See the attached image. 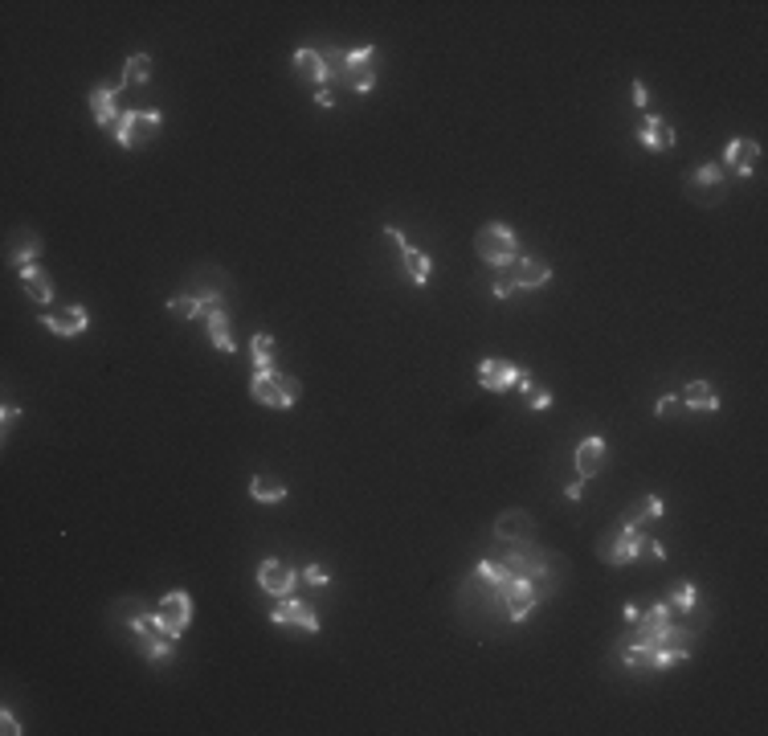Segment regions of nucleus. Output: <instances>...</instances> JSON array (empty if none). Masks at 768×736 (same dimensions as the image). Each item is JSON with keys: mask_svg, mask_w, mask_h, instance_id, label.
Returning <instances> with one entry per match:
<instances>
[{"mask_svg": "<svg viewBox=\"0 0 768 736\" xmlns=\"http://www.w3.org/2000/svg\"><path fill=\"white\" fill-rule=\"evenodd\" d=\"M270 618L279 622V626H295V630H303V634H319V618H315V610H311L307 601H298L295 593H290V598H279V606L270 610Z\"/></svg>", "mask_w": 768, "mask_h": 736, "instance_id": "1a4fd4ad", "label": "nucleus"}, {"mask_svg": "<svg viewBox=\"0 0 768 736\" xmlns=\"http://www.w3.org/2000/svg\"><path fill=\"white\" fill-rule=\"evenodd\" d=\"M17 417H21V409H17V406H4V434L13 430V422H17Z\"/></svg>", "mask_w": 768, "mask_h": 736, "instance_id": "4c0bfd02", "label": "nucleus"}, {"mask_svg": "<svg viewBox=\"0 0 768 736\" xmlns=\"http://www.w3.org/2000/svg\"><path fill=\"white\" fill-rule=\"evenodd\" d=\"M679 409H682V397H674V393L658 397V417H663V422H671V417L679 414Z\"/></svg>", "mask_w": 768, "mask_h": 736, "instance_id": "473e14b6", "label": "nucleus"}, {"mask_svg": "<svg viewBox=\"0 0 768 736\" xmlns=\"http://www.w3.org/2000/svg\"><path fill=\"white\" fill-rule=\"evenodd\" d=\"M168 311H172L176 320H196V315H205L201 295H176V299L168 303Z\"/></svg>", "mask_w": 768, "mask_h": 736, "instance_id": "c756f323", "label": "nucleus"}, {"mask_svg": "<svg viewBox=\"0 0 768 736\" xmlns=\"http://www.w3.org/2000/svg\"><path fill=\"white\" fill-rule=\"evenodd\" d=\"M160 111H123L115 123V144L119 147H144L160 136Z\"/></svg>", "mask_w": 768, "mask_h": 736, "instance_id": "423d86ee", "label": "nucleus"}, {"mask_svg": "<svg viewBox=\"0 0 768 736\" xmlns=\"http://www.w3.org/2000/svg\"><path fill=\"white\" fill-rule=\"evenodd\" d=\"M127 630H131L135 647H139V655H144L147 663H163V659H172V650H176V634H168V630L160 626V618H155V614H135V618L127 622Z\"/></svg>", "mask_w": 768, "mask_h": 736, "instance_id": "20e7f679", "label": "nucleus"}, {"mask_svg": "<svg viewBox=\"0 0 768 736\" xmlns=\"http://www.w3.org/2000/svg\"><path fill=\"white\" fill-rule=\"evenodd\" d=\"M0 724H4V736H17V732H21V724H17V716H13L9 707H4V712H0Z\"/></svg>", "mask_w": 768, "mask_h": 736, "instance_id": "c9c22d12", "label": "nucleus"}, {"mask_svg": "<svg viewBox=\"0 0 768 736\" xmlns=\"http://www.w3.org/2000/svg\"><path fill=\"white\" fill-rule=\"evenodd\" d=\"M580 495H585V479H580V483H572V487H568V499H572V504H580Z\"/></svg>", "mask_w": 768, "mask_h": 736, "instance_id": "58836bf2", "label": "nucleus"}, {"mask_svg": "<svg viewBox=\"0 0 768 736\" xmlns=\"http://www.w3.org/2000/svg\"><path fill=\"white\" fill-rule=\"evenodd\" d=\"M401 254H405V279L413 282V287H425V282H430V274H433V262L425 258L417 246H405Z\"/></svg>", "mask_w": 768, "mask_h": 736, "instance_id": "393cba45", "label": "nucleus"}, {"mask_svg": "<svg viewBox=\"0 0 768 736\" xmlns=\"http://www.w3.org/2000/svg\"><path fill=\"white\" fill-rule=\"evenodd\" d=\"M687 193H691L695 201H715V197H723V168L720 164L695 168V176L687 180Z\"/></svg>", "mask_w": 768, "mask_h": 736, "instance_id": "2eb2a0df", "label": "nucleus"}, {"mask_svg": "<svg viewBox=\"0 0 768 736\" xmlns=\"http://www.w3.org/2000/svg\"><path fill=\"white\" fill-rule=\"evenodd\" d=\"M315 107H336V95H331V87H315Z\"/></svg>", "mask_w": 768, "mask_h": 736, "instance_id": "f704fd0d", "label": "nucleus"}, {"mask_svg": "<svg viewBox=\"0 0 768 736\" xmlns=\"http://www.w3.org/2000/svg\"><path fill=\"white\" fill-rule=\"evenodd\" d=\"M209 344L217 352H238V344H233V336H230V320H225V311H213L209 315Z\"/></svg>", "mask_w": 768, "mask_h": 736, "instance_id": "a878e982", "label": "nucleus"}, {"mask_svg": "<svg viewBox=\"0 0 768 736\" xmlns=\"http://www.w3.org/2000/svg\"><path fill=\"white\" fill-rule=\"evenodd\" d=\"M547 279H552V266L544 258H519L515 271H511V282H515L519 291H539Z\"/></svg>", "mask_w": 768, "mask_h": 736, "instance_id": "dca6fc26", "label": "nucleus"}, {"mask_svg": "<svg viewBox=\"0 0 768 736\" xmlns=\"http://www.w3.org/2000/svg\"><path fill=\"white\" fill-rule=\"evenodd\" d=\"M490 291L499 295V299H507V295L515 291V282H511V271H507V274H499V279H495V287H490Z\"/></svg>", "mask_w": 768, "mask_h": 736, "instance_id": "72a5a7b5", "label": "nucleus"}, {"mask_svg": "<svg viewBox=\"0 0 768 736\" xmlns=\"http://www.w3.org/2000/svg\"><path fill=\"white\" fill-rule=\"evenodd\" d=\"M41 323H46L54 336H62V339H70V336H82V331L90 328V315H87V307H58V311H41Z\"/></svg>", "mask_w": 768, "mask_h": 736, "instance_id": "f8f14e48", "label": "nucleus"}, {"mask_svg": "<svg viewBox=\"0 0 768 736\" xmlns=\"http://www.w3.org/2000/svg\"><path fill=\"white\" fill-rule=\"evenodd\" d=\"M720 168H728V172H739V176H752L760 168V144L756 139H731L728 144V152H723V164Z\"/></svg>", "mask_w": 768, "mask_h": 736, "instance_id": "ddd939ff", "label": "nucleus"}, {"mask_svg": "<svg viewBox=\"0 0 768 736\" xmlns=\"http://www.w3.org/2000/svg\"><path fill=\"white\" fill-rule=\"evenodd\" d=\"M474 250H479V258L487 262V266H515V262L523 258V254H519V238L499 222L482 225L479 238H474Z\"/></svg>", "mask_w": 768, "mask_h": 736, "instance_id": "39448f33", "label": "nucleus"}, {"mask_svg": "<svg viewBox=\"0 0 768 736\" xmlns=\"http://www.w3.org/2000/svg\"><path fill=\"white\" fill-rule=\"evenodd\" d=\"M303 581H307V585H315V590H323V585L331 581V573H327L323 565H307V569H303Z\"/></svg>", "mask_w": 768, "mask_h": 736, "instance_id": "2f4dec72", "label": "nucleus"}, {"mask_svg": "<svg viewBox=\"0 0 768 736\" xmlns=\"http://www.w3.org/2000/svg\"><path fill=\"white\" fill-rule=\"evenodd\" d=\"M258 585L270 593V598H290L298 585V573L290 569L287 561H279V556H266V561L258 565Z\"/></svg>", "mask_w": 768, "mask_h": 736, "instance_id": "0eeeda50", "label": "nucleus"}, {"mask_svg": "<svg viewBox=\"0 0 768 736\" xmlns=\"http://www.w3.org/2000/svg\"><path fill=\"white\" fill-rule=\"evenodd\" d=\"M123 78H119V82H111V87H95L87 95V107H90V115H95V123H103V127H115L119 123V115H123V111H119V95H123Z\"/></svg>", "mask_w": 768, "mask_h": 736, "instance_id": "9d476101", "label": "nucleus"}, {"mask_svg": "<svg viewBox=\"0 0 768 736\" xmlns=\"http://www.w3.org/2000/svg\"><path fill=\"white\" fill-rule=\"evenodd\" d=\"M638 144L650 147V152H671V147H674V127L666 123V119L646 115L642 127H638Z\"/></svg>", "mask_w": 768, "mask_h": 736, "instance_id": "f3484780", "label": "nucleus"}, {"mask_svg": "<svg viewBox=\"0 0 768 736\" xmlns=\"http://www.w3.org/2000/svg\"><path fill=\"white\" fill-rule=\"evenodd\" d=\"M519 389L528 393V406H531V409H552V393H544V389H536L528 377L519 381Z\"/></svg>", "mask_w": 768, "mask_h": 736, "instance_id": "7c9ffc66", "label": "nucleus"}, {"mask_svg": "<svg viewBox=\"0 0 768 736\" xmlns=\"http://www.w3.org/2000/svg\"><path fill=\"white\" fill-rule=\"evenodd\" d=\"M21 287H25V295H29L33 303H49V299H54V287H49L46 271H41L38 262H33V266H21Z\"/></svg>", "mask_w": 768, "mask_h": 736, "instance_id": "5701e85b", "label": "nucleus"}, {"mask_svg": "<svg viewBox=\"0 0 768 736\" xmlns=\"http://www.w3.org/2000/svg\"><path fill=\"white\" fill-rule=\"evenodd\" d=\"M695 598H699V590H695L691 581H682V585H671V598H666V606L679 614H691L695 610Z\"/></svg>", "mask_w": 768, "mask_h": 736, "instance_id": "c85d7f7f", "label": "nucleus"}, {"mask_svg": "<svg viewBox=\"0 0 768 736\" xmlns=\"http://www.w3.org/2000/svg\"><path fill=\"white\" fill-rule=\"evenodd\" d=\"M250 352H254V368H274V336L270 331H258L254 336V344H250Z\"/></svg>", "mask_w": 768, "mask_h": 736, "instance_id": "cd10ccee", "label": "nucleus"}, {"mask_svg": "<svg viewBox=\"0 0 768 736\" xmlns=\"http://www.w3.org/2000/svg\"><path fill=\"white\" fill-rule=\"evenodd\" d=\"M155 618H160V626L168 630V634L180 639L184 630H188V622H192V598L184 590H172L160 606H155Z\"/></svg>", "mask_w": 768, "mask_h": 736, "instance_id": "6e6552de", "label": "nucleus"}, {"mask_svg": "<svg viewBox=\"0 0 768 736\" xmlns=\"http://www.w3.org/2000/svg\"><path fill=\"white\" fill-rule=\"evenodd\" d=\"M682 406L695 409V414H715V409H720V393H715L707 381H691L687 393H682Z\"/></svg>", "mask_w": 768, "mask_h": 736, "instance_id": "4be33fe9", "label": "nucleus"}, {"mask_svg": "<svg viewBox=\"0 0 768 736\" xmlns=\"http://www.w3.org/2000/svg\"><path fill=\"white\" fill-rule=\"evenodd\" d=\"M250 393H254V401H262V406H270V409H290L298 397H303V385H298V377H290V372L262 368V372H254Z\"/></svg>", "mask_w": 768, "mask_h": 736, "instance_id": "7ed1b4c3", "label": "nucleus"}, {"mask_svg": "<svg viewBox=\"0 0 768 736\" xmlns=\"http://www.w3.org/2000/svg\"><path fill=\"white\" fill-rule=\"evenodd\" d=\"M634 103H638L642 111L650 107V90H646V82H634Z\"/></svg>", "mask_w": 768, "mask_h": 736, "instance_id": "e433bc0d", "label": "nucleus"}, {"mask_svg": "<svg viewBox=\"0 0 768 736\" xmlns=\"http://www.w3.org/2000/svg\"><path fill=\"white\" fill-rule=\"evenodd\" d=\"M622 663L630 671H642V667H679V663L691 659V630L674 622V610L671 606H650L646 614H638L634 622V639H625L617 647Z\"/></svg>", "mask_w": 768, "mask_h": 736, "instance_id": "f257e3e1", "label": "nucleus"}, {"mask_svg": "<svg viewBox=\"0 0 768 736\" xmlns=\"http://www.w3.org/2000/svg\"><path fill=\"white\" fill-rule=\"evenodd\" d=\"M597 552H601V561L605 565H614V569H622V565H630V561H638V556H658L663 561L666 552H663V544L658 540H650V532H634V528H622L617 523L614 532H605L601 536V544H597Z\"/></svg>", "mask_w": 768, "mask_h": 736, "instance_id": "f03ea898", "label": "nucleus"}, {"mask_svg": "<svg viewBox=\"0 0 768 736\" xmlns=\"http://www.w3.org/2000/svg\"><path fill=\"white\" fill-rule=\"evenodd\" d=\"M147 78H152V58H147V54H131L127 66H123V82L127 87H144Z\"/></svg>", "mask_w": 768, "mask_h": 736, "instance_id": "bb28decb", "label": "nucleus"}, {"mask_svg": "<svg viewBox=\"0 0 768 736\" xmlns=\"http://www.w3.org/2000/svg\"><path fill=\"white\" fill-rule=\"evenodd\" d=\"M41 254V238L33 230H21V233H13V242H9V250H4V258L13 262V266H33V258Z\"/></svg>", "mask_w": 768, "mask_h": 736, "instance_id": "6ab92c4d", "label": "nucleus"}, {"mask_svg": "<svg viewBox=\"0 0 768 736\" xmlns=\"http://www.w3.org/2000/svg\"><path fill=\"white\" fill-rule=\"evenodd\" d=\"M531 532H536V520H531L528 512H503L499 520H495V536L499 540H531Z\"/></svg>", "mask_w": 768, "mask_h": 736, "instance_id": "a211bd4d", "label": "nucleus"}, {"mask_svg": "<svg viewBox=\"0 0 768 736\" xmlns=\"http://www.w3.org/2000/svg\"><path fill=\"white\" fill-rule=\"evenodd\" d=\"M519 381H523V368L511 364V360H482L479 364V385L487 389V393H507V389H515Z\"/></svg>", "mask_w": 768, "mask_h": 736, "instance_id": "9b49d317", "label": "nucleus"}, {"mask_svg": "<svg viewBox=\"0 0 768 736\" xmlns=\"http://www.w3.org/2000/svg\"><path fill=\"white\" fill-rule=\"evenodd\" d=\"M250 499H258V504H282L287 499V483L274 475H254L250 479Z\"/></svg>", "mask_w": 768, "mask_h": 736, "instance_id": "b1692460", "label": "nucleus"}, {"mask_svg": "<svg viewBox=\"0 0 768 736\" xmlns=\"http://www.w3.org/2000/svg\"><path fill=\"white\" fill-rule=\"evenodd\" d=\"M605 455H609V446L605 438H585V442L572 450V463H576V475L580 479H593L601 466H605Z\"/></svg>", "mask_w": 768, "mask_h": 736, "instance_id": "4468645a", "label": "nucleus"}, {"mask_svg": "<svg viewBox=\"0 0 768 736\" xmlns=\"http://www.w3.org/2000/svg\"><path fill=\"white\" fill-rule=\"evenodd\" d=\"M295 74L307 78V82H315V87H327L331 82V74H327V62L319 49H298L295 54Z\"/></svg>", "mask_w": 768, "mask_h": 736, "instance_id": "aec40b11", "label": "nucleus"}, {"mask_svg": "<svg viewBox=\"0 0 768 736\" xmlns=\"http://www.w3.org/2000/svg\"><path fill=\"white\" fill-rule=\"evenodd\" d=\"M663 515V499L658 495H646V499H638L630 512H625V520H622V528H634V532H646L654 520Z\"/></svg>", "mask_w": 768, "mask_h": 736, "instance_id": "412c9836", "label": "nucleus"}]
</instances>
